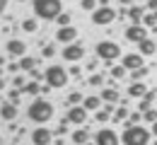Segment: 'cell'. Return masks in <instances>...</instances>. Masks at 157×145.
<instances>
[{
	"mask_svg": "<svg viewBox=\"0 0 157 145\" xmlns=\"http://www.w3.org/2000/svg\"><path fill=\"white\" fill-rule=\"evenodd\" d=\"M32 10L36 20L56 22V17L63 12V2L60 0H32Z\"/></svg>",
	"mask_w": 157,
	"mask_h": 145,
	"instance_id": "1",
	"label": "cell"
},
{
	"mask_svg": "<svg viewBox=\"0 0 157 145\" xmlns=\"http://www.w3.org/2000/svg\"><path fill=\"white\" fill-rule=\"evenodd\" d=\"M27 116L34 121V124H48L53 119V104L44 97H34V102L29 104L27 109Z\"/></svg>",
	"mask_w": 157,
	"mask_h": 145,
	"instance_id": "2",
	"label": "cell"
},
{
	"mask_svg": "<svg viewBox=\"0 0 157 145\" xmlns=\"http://www.w3.org/2000/svg\"><path fill=\"white\" fill-rule=\"evenodd\" d=\"M123 145H150V131L145 126H133L131 121H126V131L121 135Z\"/></svg>",
	"mask_w": 157,
	"mask_h": 145,
	"instance_id": "3",
	"label": "cell"
},
{
	"mask_svg": "<svg viewBox=\"0 0 157 145\" xmlns=\"http://www.w3.org/2000/svg\"><path fill=\"white\" fill-rule=\"evenodd\" d=\"M44 80H46V85L48 87H65L68 85V80H70V73L63 68V65H48L46 70H44Z\"/></svg>",
	"mask_w": 157,
	"mask_h": 145,
	"instance_id": "4",
	"label": "cell"
},
{
	"mask_svg": "<svg viewBox=\"0 0 157 145\" xmlns=\"http://www.w3.org/2000/svg\"><path fill=\"white\" fill-rule=\"evenodd\" d=\"M118 56H121V46H118L116 41H99L97 44V58L99 61H104V63H111V61H116Z\"/></svg>",
	"mask_w": 157,
	"mask_h": 145,
	"instance_id": "5",
	"label": "cell"
},
{
	"mask_svg": "<svg viewBox=\"0 0 157 145\" xmlns=\"http://www.w3.org/2000/svg\"><path fill=\"white\" fill-rule=\"evenodd\" d=\"M116 20V10L114 7H97L94 12H92V24H97V27H106V24H111V22Z\"/></svg>",
	"mask_w": 157,
	"mask_h": 145,
	"instance_id": "6",
	"label": "cell"
},
{
	"mask_svg": "<svg viewBox=\"0 0 157 145\" xmlns=\"http://www.w3.org/2000/svg\"><path fill=\"white\" fill-rule=\"evenodd\" d=\"M82 56H85V48H82L80 41H73V44H68V46H63V61L75 63V61H80Z\"/></svg>",
	"mask_w": 157,
	"mask_h": 145,
	"instance_id": "7",
	"label": "cell"
},
{
	"mask_svg": "<svg viewBox=\"0 0 157 145\" xmlns=\"http://www.w3.org/2000/svg\"><path fill=\"white\" fill-rule=\"evenodd\" d=\"M32 143L34 145H53V131H48L46 126H39L32 131Z\"/></svg>",
	"mask_w": 157,
	"mask_h": 145,
	"instance_id": "8",
	"label": "cell"
},
{
	"mask_svg": "<svg viewBox=\"0 0 157 145\" xmlns=\"http://www.w3.org/2000/svg\"><path fill=\"white\" fill-rule=\"evenodd\" d=\"M94 143L97 145H121V138L116 135V131L101 128V131H97V135H94Z\"/></svg>",
	"mask_w": 157,
	"mask_h": 145,
	"instance_id": "9",
	"label": "cell"
},
{
	"mask_svg": "<svg viewBox=\"0 0 157 145\" xmlns=\"http://www.w3.org/2000/svg\"><path fill=\"white\" fill-rule=\"evenodd\" d=\"M5 53L12 56V58H24L27 56V44L20 41V39H10L5 44Z\"/></svg>",
	"mask_w": 157,
	"mask_h": 145,
	"instance_id": "10",
	"label": "cell"
},
{
	"mask_svg": "<svg viewBox=\"0 0 157 145\" xmlns=\"http://www.w3.org/2000/svg\"><path fill=\"white\" fill-rule=\"evenodd\" d=\"M56 41H60V44H73V41H78V29L70 24V27H58L56 29Z\"/></svg>",
	"mask_w": 157,
	"mask_h": 145,
	"instance_id": "11",
	"label": "cell"
},
{
	"mask_svg": "<svg viewBox=\"0 0 157 145\" xmlns=\"http://www.w3.org/2000/svg\"><path fill=\"white\" fill-rule=\"evenodd\" d=\"M126 39L133 44H140L143 39H147V27H143V24H131L128 29H126Z\"/></svg>",
	"mask_w": 157,
	"mask_h": 145,
	"instance_id": "12",
	"label": "cell"
},
{
	"mask_svg": "<svg viewBox=\"0 0 157 145\" xmlns=\"http://www.w3.org/2000/svg\"><path fill=\"white\" fill-rule=\"evenodd\" d=\"M68 119H70V124H75V126L87 124V109H85L82 104H75V106H70V109H68Z\"/></svg>",
	"mask_w": 157,
	"mask_h": 145,
	"instance_id": "13",
	"label": "cell"
},
{
	"mask_svg": "<svg viewBox=\"0 0 157 145\" xmlns=\"http://www.w3.org/2000/svg\"><path fill=\"white\" fill-rule=\"evenodd\" d=\"M143 58H145V56H140V53H126V56L121 58V65H123L126 70H131V73H133V70H138V68H143V65H145Z\"/></svg>",
	"mask_w": 157,
	"mask_h": 145,
	"instance_id": "14",
	"label": "cell"
},
{
	"mask_svg": "<svg viewBox=\"0 0 157 145\" xmlns=\"http://www.w3.org/2000/svg\"><path fill=\"white\" fill-rule=\"evenodd\" d=\"M17 114H20V109H17V104H12V102H5L0 106V119H5V121H15Z\"/></svg>",
	"mask_w": 157,
	"mask_h": 145,
	"instance_id": "15",
	"label": "cell"
},
{
	"mask_svg": "<svg viewBox=\"0 0 157 145\" xmlns=\"http://www.w3.org/2000/svg\"><path fill=\"white\" fill-rule=\"evenodd\" d=\"M147 92H150V90H147L145 82H133L131 87H128V97H136V99H143Z\"/></svg>",
	"mask_w": 157,
	"mask_h": 145,
	"instance_id": "16",
	"label": "cell"
},
{
	"mask_svg": "<svg viewBox=\"0 0 157 145\" xmlns=\"http://www.w3.org/2000/svg\"><path fill=\"white\" fill-rule=\"evenodd\" d=\"M138 48H140V56H152V53L157 51V44L147 36V39H143V41L138 44Z\"/></svg>",
	"mask_w": 157,
	"mask_h": 145,
	"instance_id": "17",
	"label": "cell"
},
{
	"mask_svg": "<svg viewBox=\"0 0 157 145\" xmlns=\"http://www.w3.org/2000/svg\"><path fill=\"white\" fill-rule=\"evenodd\" d=\"M101 102H104V104H116L118 102V90H114V87H104V90H101Z\"/></svg>",
	"mask_w": 157,
	"mask_h": 145,
	"instance_id": "18",
	"label": "cell"
},
{
	"mask_svg": "<svg viewBox=\"0 0 157 145\" xmlns=\"http://www.w3.org/2000/svg\"><path fill=\"white\" fill-rule=\"evenodd\" d=\"M101 97H85V102H82V106L87 109V111H99L101 109Z\"/></svg>",
	"mask_w": 157,
	"mask_h": 145,
	"instance_id": "19",
	"label": "cell"
},
{
	"mask_svg": "<svg viewBox=\"0 0 157 145\" xmlns=\"http://www.w3.org/2000/svg\"><path fill=\"white\" fill-rule=\"evenodd\" d=\"M24 94H29V97H41V85L36 80H29V82L24 85V90H22Z\"/></svg>",
	"mask_w": 157,
	"mask_h": 145,
	"instance_id": "20",
	"label": "cell"
},
{
	"mask_svg": "<svg viewBox=\"0 0 157 145\" xmlns=\"http://www.w3.org/2000/svg\"><path fill=\"white\" fill-rule=\"evenodd\" d=\"M128 17H131V22L133 24H143V17H145V10L143 7H128Z\"/></svg>",
	"mask_w": 157,
	"mask_h": 145,
	"instance_id": "21",
	"label": "cell"
},
{
	"mask_svg": "<svg viewBox=\"0 0 157 145\" xmlns=\"http://www.w3.org/2000/svg\"><path fill=\"white\" fill-rule=\"evenodd\" d=\"M73 143H75V145L90 143V133H87V128H78V131L73 133Z\"/></svg>",
	"mask_w": 157,
	"mask_h": 145,
	"instance_id": "22",
	"label": "cell"
},
{
	"mask_svg": "<svg viewBox=\"0 0 157 145\" xmlns=\"http://www.w3.org/2000/svg\"><path fill=\"white\" fill-rule=\"evenodd\" d=\"M17 65H20V70H24V73H32V70L36 68V61H34L32 56H24V58H20Z\"/></svg>",
	"mask_w": 157,
	"mask_h": 145,
	"instance_id": "23",
	"label": "cell"
},
{
	"mask_svg": "<svg viewBox=\"0 0 157 145\" xmlns=\"http://www.w3.org/2000/svg\"><path fill=\"white\" fill-rule=\"evenodd\" d=\"M128 116H131V114H128V109H126L123 104L116 106V111H114V121H128Z\"/></svg>",
	"mask_w": 157,
	"mask_h": 145,
	"instance_id": "24",
	"label": "cell"
},
{
	"mask_svg": "<svg viewBox=\"0 0 157 145\" xmlns=\"http://www.w3.org/2000/svg\"><path fill=\"white\" fill-rule=\"evenodd\" d=\"M68 126H70V119H68V116H63V119H60V124H58V128H56L53 133H56V135H65V133H68Z\"/></svg>",
	"mask_w": 157,
	"mask_h": 145,
	"instance_id": "25",
	"label": "cell"
},
{
	"mask_svg": "<svg viewBox=\"0 0 157 145\" xmlns=\"http://www.w3.org/2000/svg\"><path fill=\"white\" fill-rule=\"evenodd\" d=\"M22 29H24L27 34H34V32H36V17H34V20H24L22 22Z\"/></svg>",
	"mask_w": 157,
	"mask_h": 145,
	"instance_id": "26",
	"label": "cell"
},
{
	"mask_svg": "<svg viewBox=\"0 0 157 145\" xmlns=\"http://www.w3.org/2000/svg\"><path fill=\"white\" fill-rule=\"evenodd\" d=\"M111 78H114V80H123V78H126V68H123V65H114V68H111Z\"/></svg>",
	"mask_w": 157,
	"mask_h": 145,
	"instance_id": "27",
	"label": "cell"
},
{
	"mask_svg": "<svg viewBox=\"0 0 157 145\" xmlns=\"http://www.w3.org/2000/svg\"><path fill=\"white\" fill-rule=\"evenodd\" d=\"M131 75H133V82H143V78L147 75V68L143 65V68H138V70H133Z\"/></svg>",
	"mask_w": 157,
	"mask_h": 145,
	"instance_id": "28",
	"label": "cell"
},
{
	"mask_svg": "<svg viewBox=\"0 0 157 145\" xmlns=\"http://www.w3.org/2000/svg\"><path fill=\"white\" fill-rule=\"evenodd\" d=\"M56 24L58 27H70V15L68 12H60L58 17H56Z\"/></svg>",
	"mask_w": 157,
	"mask_h": 145,
	"instance_id": "29",
	"label": "cell"
},
{
	"mask_svg": "<svg viewBox=\"0 0 157 145\" xmlns=\"http://www.w3.org/2000/svg\"><path fill=\"white\" fill-rule=\"evenodd\" d=\"M82 102H85V99H82V94H80V92H70V94H68V104H70V106L82 104Z\"/></svg>",
	"mask_w": 157,
	"mask_h": 145,
	"instance_id": "30",
	"label": "cell"
},
{
	"mask_svg": "<svg viewBox=\"0 0 157 145\" xmlns=\"http://www.w3.org/2000/svg\"><path fill=\"white\" fill-rule=\"evenodd\" d=\"M80 7H82V10L94 12V10H97V0H80Z\"/></svg>",
	"mask_w": 157,
	"mask_h": 145,
	"instance_id": "31",
	"label": "cell"
},
{
	"mask_svg": "<svg viewBox=\"0 0 157 145\" xmlns=\"http://www.w3.org/2000/svg\"><path fill=\"white\" fill-rule=\"evenodd\" d=\"M56 53V48H53V44H46V46H41V56L44 58H51Z\"/></svg>",
	"mask_w": 157,
	"mask_h": 145,
	"instance_id": "32",
	"label": "cell"
},
{
	"mask_svg": "<svg viewBox=\"0 0 157 145\" xmlns=\"http://www.w3.org/2000/svg\"><path fill=\"white\" fill-rule=\"evenodd\" d=\"M94 119H97L99 124H106V121L111 119V114H109V111H104V109H99V111H97V116H94Z\"/></svg>",
	"mask_w": 157,
	"mask_h": 145,
	"instance_id": "33",
	"label": "cell"
},
{
	"mask_svg": "<svg viewBox=\"0 0 157 145\" xmlns=\"http://www.w3.org/2000/svg\"><path fill=\"white\" fill-rule=\"evenodd\" d=\"M143 119H145L147 124H155V121H157V111H155V109H150V111H145V114H143Z\"/></svg>",
	"mask_w": 157,
	"mask_h": 145,
	"instance_id": "34",
	"label": "cell"
},
{
	"mask_svg": "<svg viewBox=\"0 0 157 145\" xmlns=\"http://www.w3.org/2000/svg\"><path fill=\"white\" fill-rule=\"evenodd\" d=\"M90 85H92V87H99V85H104V75H92V78H90Z\"/></svg>",
	"mask_w": 157,
	"mask_h": 145,
	"instance_id": "35",
	"label": "cell"
},
{
	"mask_svg": "<svg viewBox=\"0 0 157 145\" xmlns=\"http://www.w3.org/2000/svg\"><path fill=\"white\" fill-rule=\"evenodd\" d=\"M12 82H15V87H17L20 92H22V90H24V85H27V82H24V78H22V75H17V78H15Z\"/></svg>",
	"mask_w": 157,
	"mask_h": 145,
	"instance_id": "36",
	"label": "cell"
},
{
	"mask_svg": "<svg viewBox=\"0 0 157 145\" xmlns=\"http://www.w3.org/2000/svg\"><path fill=\"white\" fill-rule=\"evenodd\" d=\"M32 80H36V82H39V80H44V73L34 68V70H32Z\"/></svg>",
	"mask_w": 157,
	"mask_h": 145,
	"instance_id": "37",
	"label": "cell"
},
{
	"mask_svg": "<svg viewBox=\"0 0 157 145\" xmlns=\"http://www.w3.org/2000/svg\"><path fill=\"white\" fill-rule=\"evenodd\" d=\"M10 102H12V104H17V102H20V90L10 92Z\"/></svg>",
	"mask_w": 157,
	"mask_h": 145,
	"instance_id": "38",
	"label": "cell"
},
{
	"mask_svg": "<svg viewBox=\"0 0 157 145\" xmlns=\"http://www.w3.org/2000/svg\"><path fill=\"white\" fill-rule=\"evenodd\" d=\"M128 121H131V124L136 126L138 121H140V111H136V114H131V116H128Z\"/></svg>",
	"mask_w": 157,
	"mask_h": 145,
	"instance_id": "39",
	"label": "cell"
},
{
	"mask_svg": "<svg viewBox=\"0 0 157 145\" xmlns=\"http://www.w3.org/2000/svg\"><path fill=\"white\" fill-rule=\"evenodd\" d=\"M101 109H104V111H109V114H114V111H116V104H104Z\"/></svg>",
	"mask_w": 157,
	"mask_h": 145,
	"instance_id": "40",
	"label": "cell"
},
{
	"mask_svg": "<svg viewBox=\"0 0 157 145\" xmlns=\"http://www.w3.org/2000/svg\"><path fill=\"white\" fill-rule=\"evenodd\" d=\"M68 73H70V75H73V78H80V73H82V70H80V68H75V65H73V68H70V70H68Z\"/></svg>",
	"mask_w": 157,
	"mask_h": 145,
	"instance_id": "41",
	"label": "cell"
},
{
	"mask_svg": "<svg viewBox=\"0 0 157 145\" xmlns=\"http://www.w3.org/2000/svg\"><path fill=\"white\" fill-rule=\"evenodd\" d=\"M147 10H152V12H157V0H147Z\"/></svg>",
	"mask_w": 157,
	"mask_h": 145,
	"instance_id": "42",
	"label": "cell"
},
{
	"mask_svg": "<svg viewBox=\"0 0 157 145\" xmlns=\"http://www.w3.org/2000/svg\"><path fill=\"white\" fill-rule=\"evenodd\" d=\"M51 90H53V87H48V85H41V97H44V94H48Z\"/></svg>",
	"mask_w": 157,
	"mask_h": 145,
	"instance_id": "43",
	"label": "cell"
},
{
	"mask_svg": "<svg viewBox=\"0 0 157 145\" xmlns=\"http://www.w3.org/2000/svg\"><path fill=\"white\" fill-rule=\"evenodd\" d=\"M5 10H7V0H0V15H2Z\"/></svg>",
	"mask_w": 157,
	"mask_h": 145,
	"instance_id": "44",
	"label": "cell"
},
{
	"mask_svg": "<svg viewBox=\"0 0 157 145\" xmlns=\"http://www.w3.org/2000/svg\"><path fill=\"white\" fill-rule=\"evenodd\" d=\"M118 2H121V5H131L133 0H118Z\"/></svg>",
	"mask_w": 157,
	"mask_h": 145,
	"instance_id": "45",
	"label": "cell"
},
{
	"mask_svg": "<svg viewBox=\"0 0 157 145\" xmlns=\"http://www.w3.org/2000/svg\"><path fill=\"white\" fill-rule=\"evenodd\" d=\"M152 133H155V138H157V121L152 124Z\"/></svg>",
	"mask_w": 157,
	"mask_h": 145,
	"instance_id": "46",
	"label": "cell"
},
{
	"mask_svg": "<svg viewBox=\"0 0 157 145\" xmlns=\"http://www.w3.org/2000/svg\"><path fill=\"white\" fill-rule=\"evenodd\" d=\"M2 87H5V80H2V78H0V92H2Z\"/></svg>",
	"mask_w": 157,
	"mask_h": 145,
	"instance_id": "47",
	"label": "cell"
},
{
	"mask_svg": "<svg viewBox=\"0 0 157 145\" xmlns=\"http://www.w3.org/2000/svg\"><path fill=\"white\" fill-rule=\"evenodd\" d=\"M0 65H5V58H2V56H0Z\"/></svg>",
	"mask_w": 157,
	"mask_h": 145,
	"instance_id": "48",
	"label": "cell"
},
{
	"mask_svg": "<svg viewBox=\"0 0 157 145\" xmlns=\"http://www.w3.org/2000/svg\"><path fill=\"white\" fill-rule=\"evenodd\" d=\"M85 145H97V143H85Z\"/></svg>",
	"mask_w": 157,
	"mask_h": 145,
	"instance_id": "49",
	"label": "cell"
},
{
	"mask_svg": "<svg viewBox=\"0 0 157 145\" xmlns=\"http://www.w3.org/2000/svg\"><path fill=\"white\" fill-rule=\"evenodd\" d=\"M17 2H24V0H17Z\"/></svg>",
	"mask_w": 157,
	"mask_h": 145,
	"instance_id": "50",
	"label": "cell"
},
{
	"mask_svg": "<svg viewBox=\"0 0 157 145\" xmlns=\"http://www.w3.org/2000/svg\"><path fill=\"white\" fill-rule=\"evenodd\" d=\"M0 145H2V138H0Z\"/></svg>",
	"mask_w": 157,
	"mask_h": 145,
	"instance_id": "51",
	"label": "cell"
},
{
	"mask_svg": "<svg viewBox=\"0 0 157 145\" xmlns=\"http://www.w3.org/2000/svg\"><path fill=\"white\" fill-rule=\"evenodd\" d=\"M155 145H157V140H155Z\"/></svg>",
	"mask_w": 157,
	"mask_h": 145,
	"instance_id": "52",
	"label": "cell"
}]
</instances>
